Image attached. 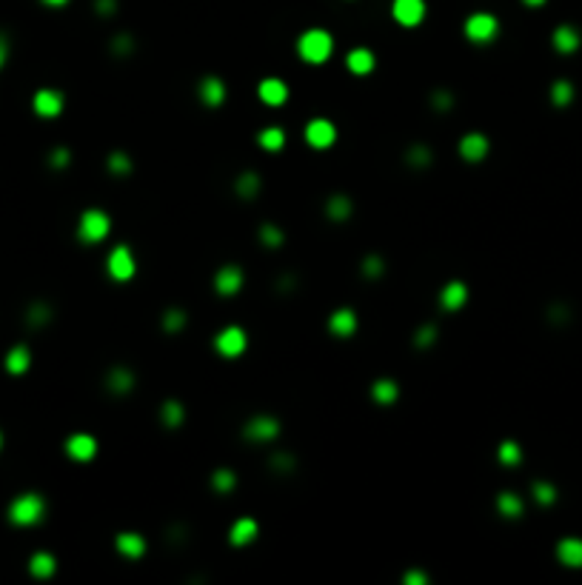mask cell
Instances as JSON below:
<instances>
[{"label": "cell", "mask_w": 582, "mask_h": 585, "mask_svg": "<svg viewBox=\"0 0 582 585\" xmlns=\"http://www.w3.org/2000/svg\"><path fill=\"white\" fill-rule=\"evenodd\" d=\"M6 517H9V522L18 525V528H32V525L43 522V517H46V497L38 494V491H23V494H18V497L9 503Z\"/></svg>", "instance_id": "cell-1"}, {"label": "cell", "mask_w": 582, "mask_h": 585, "mask_svg": "<svg viewBox=\"0 0 582 585\" xmlns=\"http://www.w3.org/2000/svg\"><path fill=\"white\" fill-rule=\"evenodd\" d=\"M297 55H300L306 63H311V66L325 63V60L334 55V38H331V32H328V29H320V26L306 29V32L297 38Z\"/></svg>", "instance_id": "cell-2"}, {"label": "cell", "mask_w": 582, "mask_h": 585, "mask_svg": "<svg viewBox=\"0 0 582 585\" xmlns=\"http://www.w3.org/2000/svg\"><path fill=\"white\" fill-rule=\"evenodd\" d=\"M109 232H112V218H109V212H103L97 206L86 209L80 215V220H77V240L86 243V246L103 243L109 237Z\"/></svg>", "instance_id": "cell-3"}, {"label": "cell", "mask_w": 582, "mask_h": 585, "mask_svg": "<svg viewBox=\"0 0 582 585\" xmlns=\"http://www.w3.org/2000/svg\"><path fill=\"white\" fill-rule=\"evenodd\" d=\"M463 35L477 43V46H485V43H494L497 35H500V21L491 15V12H474L465 18L463 23Z\"/></svg>", "instance_id": "cell-4"}, {"label": "cell", "mask_w": 582, "mask_h": 585, "mask_svg": "<svg viewBox=\"0 0 582 585\" xmlns=\"http://www.w3.org/2000/svg\"><path fill=\"white\" fill-rule=\"evenodd\" d=\"M283 434V426L274 414H254L243 423V437L254 446H269Z\"/></svg>", "instance_id": "cell-5"}, {"label": "cell", "mask_w": 582, "mask_h": 585, "mask_svg": "<svg viewBox=\"0 0 582 585\" xmlns=\"http://www.w3.org/2000/svg\"><path fill=\"white\" fill-rule=\"evenodd\" d=\"M249 348V334L243 326H223L217 334H215V351L226 360H237L240 354H246Z\"/></svg>", "instance_id": "cell-6"}, {"label": "cell", "mask_w": 582, "mask_h": 585, "mask_svg": "<svg viewBox=\"0 0 582 585\" xmlns=\"http://www.w3.org/2000/svg\"><path fill=\"white\" fill-rule=\"evenodd\" d=\"M106 272H109V277H112V280H117V283L131 280V277L137 274V260H134V252H131L126 243H117V246L109 252V257H106Z\"/></svg>", "instance_id": "cell-7"}, {"label": "cell", "mask_w": 582, "mask_h": 585, "mask_svg": "<svg viewBox=\"0 0 582 585\" xmlns=\"http://www.w3.org/2000/svg\"><path fill=\"white\" fill-rule=\"evenodd\" d=\"M303 134H306V143H308L311 149H331V146L337 143V126H334L328 117H314V120H308L306 129H303Z\"/></svg>", "instance_id": "cell-8"}, {"label": "cell", "mask_w": 582, "mask_h": 585, "mask_svg": "<svg viewBox=\"0 0 582 585\" xmlns=\"http://www.w3.org/2000/svg\"><path fill=\"white\" fill-rule=\"evenodd\" d=\"M243 283H246V274H243V269H240L237 263L220 266V269L215 272V280H212V286H215V291H217L220 297H235V294H240Z\"/></svg>", "instance_id": "cell-9"}, {"label": "cell", "mask_w": 582, "mask_h": 585, "mask_svg": "<svg viewBox=\"0 0 582 585\" xmlns=\"http://www.w3.org/2000/svg\"><path fill=\"white\" fill-rule=\"evenodd\" d=\"M97 449H100L97 440L92 434H86V431H77V434L66 437V443H63L66 457L75 460V463H92L97 457Z\"/></svg>", "instance_id": "cell-10"}, {"label": "cell", "mask_w": 582, "mask_h": 585, "mask_svg": "<svg viewBox=\"0 0 582 585\" xmlns=\"http://www.w3.org/2000/svg\"><path fill=\"white\" fill-rule=\"evenodd\" d=\"M392 15L400 26L414 29L426 21V0H394L392 4Z\"/></svg>", "instance_id": "cell-11"}, {"label": "cell", "mask_w": 582, "mask_h": 585, "mask_svg": "<svg viewBox=\"0 0 582 585\" xmlns=\"http://www.w3.org/2000/svg\"><path fill=\"white\" fill-rule=\"evenodd\" d=\"M198 95H200L203 106L220 109V106L226 103V97H229V89H226V80H223L220 75H206V77H200V83H198Z\"/></svg>", "instance_id": "cell-12"}, {"label": "cell", "mask_w": 582, "mask_h": 585, "mask_svg": "<svg viewBox=\"0 0 582 585\" xmlns=\"http://www.w3.org/2000/svg\"><path fill=\"white\" fill-rule=\"evenodd\" d=\"M63 106H66V97L58 89H38L35 97H32V109H35L38 117H49L52 120V117L63 114Z\"/></svg>", "instance_id": "cell-13"}, {"label": "cell", "mask_w": 582, "mask_h": 585, "mask_svg": "<svg viewBox=\"0 0 582 585\" xmlns=\"http://www.w3.org/2000/svg\"><path fill=\"white\" fill-rule=\"evenodd\" d=\"M457 151H460V157H463L465 163H480V160L488 157V151H491V140H488L483 132H468V134L460 137Z\"/></svg>", "instance_id": "cell-14"}, {"label": "cell", "mask_w": 582, "mask_h": 585, "mask_svg": "<svg viewBox=\"0 0 582 585\" xmlns=\"http://www.w3.org/2000/svg\"><path fill=\"white\" fill-rule=\"evenodd\" d=\"M328 334H334V337H340V340H348V337H354L357 334V326H360V320H357V311L354 308H348V306H340V308H334L331 314H328Z\"/></svg>", "instance_id": "cell-15"}, {"label": "cell", "mask_w": 582, "mask_h": 585, "mask_svg": "<svg viewBox=\"0 0 582 585\" xmlns=\"http://www.w3.org/2000/svg\"><path fill=\"white\" fill-rule=\"evenodd\" d=\"M134 382H137V377H134V371L129 365H112L106 371V388L114 397H126L134 388Z\"/></svg>", "instance_id": "cell-16"}, {"label": "cell", "mask_w": 582, "mask_h": 585, "mask_svg": "<svg viewBox=\"0 0 582 585\" xmlns=\"http://www.w3.org/2000/svg\"><path fill=\"white\" fill-rule=\"evenodd\" d=\"M289 86H286V80H280V77H266V80H260V86H257V97L266 103V106H271V109H280L286 100H289Z\"/></svg>", "instance_id": "cell-17"}, {"label": "cell", "mask_w": 582, "mask_h": 585, "mask_svg": "<svg viewBox=\"0 0 582 585\" xmlns=\"http://www.w3.org/2000/svg\"><path fill=\"white\" fill-rule=\"evenodd\" d=\"M257 534H260V522L254 517H240L229 528V542L235 548H246V545H252L257 540Z\"/></svg>", "instance_id": "cell-18"}, {"label": "cell", "mask_w": 582, "mask_h": 585, "mask_svg": "<svg viewBox=\"0 0 582 585\" xmlns=\"http://www.w3.org/2000/svg\"><path fill=\"white\" fill-rule=\"evenodd\" d=\"M114 551L123 557V559H140L146 554V537L137 534V531H120L114 537Z\"/></svg>", "instance_id": "cell-19"}, {"label": "cell", "mask_w": 582, "mask_h": 585, "mask_svg": "<svg viewBox=\"0 0 582 585\" xmlns=\"http://www.w3.org/2000/svg\"><path fill=\"white\" fill-rule=\"evenodd\" d=\"M468 303V286L463 280H448L440 289V308L443 311H460Z\"/></svg>", "instance_id": "cell-20"}, {"label": "cell", "mask_w": 582, "mask_h": 585, "mask_svg": "<svg viewBox=\"0 0 582 585\" xmlns=\"http://www.w3.org/2000/svg\"><path fill=\"white\" fill-rule=\"evenodd\" d=\"M371 400L377 406H394L400 400V382L392 377H377L371 382Z\"/></svg>", "instance_id": "cell-21"}, {"label": "cell", "mask_w": 582, "mask_h": 585, "mask_svg": "<svg viewBox=\"0 0 582 585\" xmlns=\"http://www.w3.org/2000/svg\"><path fill=\"white\" fill-rule=\"evenodd\" d=\"M345 66H348V72H351V75L365 77V75H371V72H374L377 58H374V52H371L368 46H354V49L345 55Z\"/></svg>", "instance_id": "cell-22"}, {"label": "cell", "mask_w": 582, "mask_h": 585, "mask_svg": "<svg viewBox=\"0 0 582 585\" xmlns=\"http://www.w3.org/2000/svg\"><path fill=\"white\" fill-rule=\"evenodd\" d=\"M351 215H354V200L348 198V194L337 191V194H331V198H325V218L331 223H348Z\"/></svg>", "instance_id": "cell-23"}, {"label": "cell", "mask_w": 582, "mask_h": 585, "mask_svg": "<svg viewBox=\"0 0 582 585\" xmlns=\"http://www.w3.org/2000/svg\"><path fill=\"white\" fill-rule=\"evenodd\" d=\"M551 43H554V49H556L559 55H573V52L579 49L582 38H579V29H576V26L562 23V26H556V29H554Z\"/></svg>", "instance_id": "cell-24"}, {"label": "cell", "mask_w": 582, "mask_h": 585, "mask_svg": "<svg viewBox=\"0 0 582 585\" xmlns=\"http://www.w3.org/2000/svg\"><path fill=\"white\" fill-rule=\"evenodd\" d=\"M556 559L565 568H582V540L579 537H562L556 542Z\"/></svg>", "instance_id": "cell-25"}, {"label": "cell", "mask_w": 582, "mask_h": 585, "mask_svg": "<svg viewBox=\"0 0 582 585\" xmlns=\"http://www.w3.org/2000/svg\"><path fill=\"white\" fill-rule=\"evenodd\" d=\"M4 365H6V371H9V374H15V377L26 374V371H29V365H32V348H29L26 343L12 345V348L6 351Z\"/></svg>", "instance_id": "cell-26"}, {"label": "cell", "mask_w": 582, "mask_h": 585, "mask_svg": "<svg viewBox=\"0 0 582 585\" xmlns=\"http://www.w3.org/2000/svg\"><path fill=\"white\" fill-rule=\"evenodd\" d=\"M157 417H160V423H163L168 431H177V429H183V423H185V406H183L180 400L168 397V400L160 403Z\"/></svg>", "instance_id": "cell-27"}, {"label": "cell", "mask_w": 582, "mask_h": 585, "mask_svg": "<svg viewBox=\"0 0 582 585\" xmlns=\"http://www.w3.org/2000/svg\"><path fill=\"white\" fill-rule=\"evenodd\" d=\"M260 191H263V177H260L257 171L246 168V171L237 174V180H235V194H237L240 200H254Z\"/></svg>", "instance_id": "cell-28"}, {"label": "cell", "mask_w": 582, "mask_h": 585, "mask_svg": "<svg viewBox=\"0 0 582 585\" xmlns=\"http://www.w3.org/2000/svg\"><path fill=\"white\" fill-rule=\"evenodd\" d=\"M55 571H58V559L52 551H35L29 557V574L35 579H49V576H55Z\"/></svg>", "instance_id": "cell-29"}, {"label": "cell", "mask_w": 582, "mask_h": 585, "mask_svg": "<svg viewBox=\"0 0 582 585\" xmlns=\"http://www.w3.org/2000/svg\"><path fill=\"white\" fill-rule=\"evenodd\" d=\"M497 511L505 517V520H519L525 514V503L517 491H500L497 494Z\"/></svg>", "instance_id": "cell-30"}, {"label": "cell", "mask_w": 582, "mask_h": 585, "mask_svg": "<svg viewBox=\"0 0 582 585\" xmlns=\"http://www.w3.org/2000/svg\"><path fill=\"white\" fill-rule=\"evenodd\" d=\"M434 163V149L429 143H411L406 149V166H411L414 171H423Z\"/></svg>", "instance_id": "cell-31"}, {"label": "cell", "mask_w": 582, "mask_h": 585, "mask_svg": "<svg viewBox=\"0 0 582 585\" xmlns=\"http://www.w3.org/2000/svg\"><path fill=\"white\" fill-rule=\"evenodd\" d=\"M185 326H188V314H185V308H180V306H168V308L163 311V317H160V328H163L166 334H183Z\"/></svg>", "instance_id": "cell-32"}, {"label": "cell", "mask_w": 582, "mask_h": 585, "mask_svg": "<svg viewBox=\"0 0 582 585\" xmlns=\"http://www.w3.org/2000/svg\"><path fill=\"white\" fill-rule=\"evenodd\" d=\"M52 317H55V311H52V306L46 300H35L26 308V326L29 328H46L52 323Z\"/></svg>", "instance_id": "cell-33"}, {"label": "cell", "mask_w": 582, "mask_h": 585, "mask_svg": "<svg viewBox=\"0 0 582 585\" xmlns=\"http://www.w3.org/2000/svg\"><path fill=\"white\" fill-rule=\"evenodd\" d=\"M257 146L263 151H280L286 146V132L280 126H266L257 132Z\"/></svg>", "instance_id": "cell-34"}, {"label": "cell", "mask_w": 582, "mask_h": 585, "mask_svg": "<svg viewBox=\"0 0 582 585\" xmlns=\"http://www.w3.org/2000/svg\"><path fill=\"white\" fill-rule=\"evenodd\" d=\"M209 483H212V491H215V494H223V497H226V494H232V491L237 488V474L223 466V468H215V471H212V480H209Z\"/></svg>", "instance_id": "cell-35"}, {"label": "cell", "mask_w": 582, "mask_h": 585, "mask_svg": "<svg viewBox=\"0 0 582 585\" xmlns=\"http://www.w3.org/2000/svg\"><path fill=\"white\" fill-rule=\"evenodd\" d=\"M106 168L114 174V177H129L131 171H134V160H131V154H126V151H112L109 157H106Z\"/></svg>", "instance_id": "cell-36"}, {"label": "cell", "mask_w": 582, "mask_h": 585, "mask_svg": "<svg viewBox=\"0 0 582 585\" xmlns=\"http://www.w3.org/2000/svg\"><path fill=\"white\" fill-rule=\"evenodd\" d=\"M257 240L266 246V249H283L286 246V232L277 226V223H263L257 229Z\"/></svg>", "instance_id": "cell-37"}, {"label": "cell", "mask_w": 582, "mask_h": 585, "mask_svg": "<svg viewBox=\"0 0 582 585\" xmlns=\"http://www.w3.org/2000/svg\"><path fill=\"white\" fill-rule=\"evenodd\" d=\"M497 460H500L505 468L519 466V463H522V446H519L517 440H502V443L497 446Z\"/></svg>", "instance_id": "cell-38"}, {"label": "cell", "mask_w": 582, "mask_h": 585, "mask_svg": "<svg viewBox=\"0 0 582 585\" xmlns=\"http://www.w3.org/2000/svg\"><path fill=\"white\" fill-rule=\"evenodd\" d=\"M269 468L274 471V474H280V477H289V474H294L297 471V457L291 454V451H274L271 457H269Z\"/></svg>", "instance_id": "cell-39"}, {"label": "cell", "mask_w": 582, "mask_h": 585, "mask_svg": "<svg viewBox=\"0 0 582 585\" xmlns=\"http://www.w3.org/2000/svg\"><path fill=\"white\" fill-rule=\"evenodd\" d=\"M360 274H362L365 280H379V277L385 274V257L377 254V252L365 254V257L360 260Z\"/></svg>", "instance_id": "cell-40"}, {"label": "cell", "mask_w": 582, "mask_h": 585, "mask_svg": "<svg viewBox=\"0 0 582 585\" xmlns=\"http://www.w3.org/2000/svg\"><path fill=\"white\" fill-rule=\"evenodd\" d=\"M573 83L571 80H554L551 83V103L556 106V109H565V106H571L573 103Z\"/></svg>", "instance_id": "cell-41"}, {"label": "cell", "mask_w": 582, "mask_h": 585, "mask_svg": "<svg viewBox=\"0 0 582 585\" xmlns=\"http://www.w3.org/2000/svg\"><path fill=\"white\" fill-rule=\"evenodd\" d=\"M531 497H534V503H539V505H554L556 497H559V491H556V485L548 483V480H534V483H531Z\"/></svg>", "instance_id": "cell-42"}, {"label": "cell", "mask_w": 582, "mask_h": 585, "mask_svg": "<svg viewBox=\"0 0 582 585\" xmlns=\"http://www.w3.org/2000/svg\"><path fill=\"white\" fill-rule=\"evenodd\" d=\"M437 337H440V328H437L434 323H423V326H420V328L414 331L411 343H414V348L426 351V348H431V345L437 343Z\"/></svg>", "instance_id": "cell-43"}, {"label": "cell", "mask_w": 582, "mask_h": 585, "mask_svg": "<svg viewBox=\"0 0 582 585\" xmlns=\"http://www.w3.org/2000/svg\"><path fill=\"white\" fill-rule=\"evenodd\" d=\"M429 103H431V109H434L437 114H448V112L454 109L457 97H454L448 89H434V92L429 95Z\"/></svg>", "instance_id": "cell-44"}, {"label": "cell", "mask_w": 582, "mask_h": 585, "mask_svg": "<svg viewBox=\"0 0 582 585\" xmlns=\"http://www.w3.org/2000/svg\"><path fill=\"white\" fill-rule=\"evenodd\" d=\"M109 49H112L114 58H131V52H134V38H131L129 32H120V35L112 38Z\"/></svg>", "instance_id": "cell-45"}, {"label": "cell", "mask_w": 582, "mask_h": 585, "mask_svg": "<svg viewBox=\"0 0 582 585\" xmlns=\"http://www.w3.org/2000/svg\"><path fill=\"white\" fill-rule=\"evenodd\" d=\"M49 166H52L55 171L69 168V166H72V151H69L66 146H55V149L49 151Z\"/></svg>", "instance_id": "cell-46"}, {"label": "cell", "mask_w": 582, "mask_h": 585, "mask_svg": "<svg viewBox=\"0 0 582 585\" xmlns=\"http://www.w3.org/2000/svg\"><path fill=\"white\" fill-rule=\"evenodd\" d=\"M403 585H431V576L426 571H420V568H409L403 574Z\"/></svg>", "instance_id": "cell-47"}, {"label": "cell", "mask_w": 582, "mask_h": 585, "mask_svg": "<svg viewBox=\"0 0 582 585\" xmlns=\"http://www.w3.org/2000/svg\"><path fill=\"white\" fill-rule=\"evenodd\" d=\"M117 9H120L117 0H95V12H97L100 18H114Z\"/></svg>", "instance_id": "cell-48"}, {"label": "cell", "mask_w": 582, "mask_h": 585, "mask_svg": "<svg viewBox=\"0 0 582 585\" xmlns=\"http://www.w3.org/2000/svg\"><path fill=\"white\" fill-rule=\"evenodd\" d=\"M6 60H9V38H6L4 32H0V72H4Z\"/></svg>", "instance_id": "cell-49"}, {"label": "cell", "mask_w": 582, "mask_h": 585, "mask_svg": "<svg viewBox=\"0 0 582 585\" xmlns=\"http://www.w3.org/2000/svg\"><path fill=\"white\" fill-rule=\"evenodd\" d=\"M294 286H297V277H291V274H286V277H280V283H277V289H280L283 294H289V291H294Z\"/></svg>", "instance_id": "cell-50"}, {"label": "cell", "mask_w": 582, "mask_h": 585, "mask_svg": "<svg viewBox=\"0 0 582 585\" xmlns=\"http://www.w3.org/2000/svg\"><path fill=\"white\" fill-rule=\"evenodd\" d=\"M41 4H46V6L58 9V6H66V4H69V0H41Z\"/></svg>", "instance_id": "cell-51"}, {"label": "cell", "mask_w": 582, "mask_h": 585, "mask_svg": "<svg viewBox=\"0 0 582 585\" xmlns=\"http://www.w3.org/2000/svg\"><path fill=\"white\" fill-rule=\"evenodd\" d=\"M522 4H525V6H531V9H537V6H542V4H545V0H522Z\"/></svg>", "instance_id": "cell-52"}, {"label": "cell", "mask_w": 582, "mask_h": 585, "mask_svg": "<svg viewBox=\"0 0 582 585\" xmlns=\"http://www.w3.org/2000/svg\"><path fill=\"white\" fill-rule=\"evenodd\" d=\"M0 449H4V431H0Z\"/></svg>", "instance_id": "cell-53"}]
</instances>
